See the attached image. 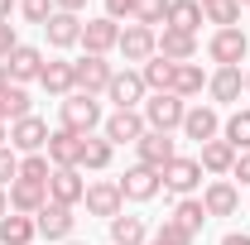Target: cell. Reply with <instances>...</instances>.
I'll return each mask as SVG.
<instances>
[{"mask_svg": "<svg viewBox=\"0 0 250 245\" xmlns=\"http://www.w3.org/2000/svg\"><path fill=\"white\" fill-rule=\"evenodd\" d=\"M58 116H62V130H72V135H92L96 125L106 121L101 116V101L96 96H87V92H72V96H62V106H58Z\"/></svg>", "mask_w": 250, "mask_h": 245, "instance_id": "1", "label": "cell"}, {"mask_svg": "<svg viewBox=\"0 0 250 245\" xmlns=\"http://www.w3.org/2000/svg\"><path fill=\"white\" fill-rule=\"evenodd\" d=\"M145 125L149 130H164V135H173V130H183V116H188V101L183 96H173V92H154V96H145Z\"/></svg>", "mask_w": 250, "mask_h": 245, "instance_id": "2", "label": "cell"}, {"mask_svg": "<svg viewBox=\"0 0 250 245\" xmlns=\"http://www.w3.org/2000/svg\"><path fill=\"white\" fill-rule=\"evenodd\" d=\"M159 178H164V192H173V197H192L197 187H202V163L197 159H168L164 168H159Z\"/></svg>", "mask_w": 250, "mask_h": 245, "instance_id": "3", "label": "cell"}, {"mask_svg": "<svg viewBox=\"0 0 250 245\" xmlns=\"http://www.w3.org/2000/svg\"><path fill=\"white\" fill-rule=\"evenodd\" d=\"M246 48H250L246 29H217L207 39V58L217 62V67H241L246 62Z\"/></svg>", "mask_w": 250, "mask_h": 245, "instance_id": "4", "label": "cell"}, {"mask_svg": "<svg viewBox=\"0 0 250 245\" xmlns=\"http://www.w3.org/2000/svg\"><path fill=\"white\" fill-rule=\"evenodd\" d=\"M116 183H121V197H125V202H149V197L164 192V178H159V168H149V163L125 168V178H116Z\"/></svg>", "mask_w": 250, "mask_h": 245, "instance_id": "5", "label": "cell"}, {"mask_svg": "<svg viewBox=\"0 0 250 245\" xmlns=\"http://www.w3.org/2000/svg\"><path fill=\"white\" fill-rule=\"evenodd\" d=\"M72 72H77V92H87V96H106L111 77H116V67H111L106 58H96V53L77 58V62H72Z\"/></svg>", "mask_w": 250, "mask_h": 245, "instance_id": "6", "label": "cell"}, {"mask_svg": "<svg viewBox=\"0 0 250 245\" xmlns=\"http://www.w3.org/2000/svg\"><path fill=\"white\" fill-rule=\"evenodd\" d=\"M48 121H39V116H24V121L10 125V149L15 154H43L48 149Z\"/></svg>", "mask_w": 250, "mask_h": 245, "instance_id": "7", "label": "cell"}, {"mask_svg": "<svg viewBox=\"0 0 250 245\" xmlns=\"http://www.w3.org/2000/svg\"><path fill=\"white\" fill-rule=\"evenodd\" d=\"M116 48H121V58H125V62H140V67H145V62L159 53V34H154V29H145V24H125Z\"/></svg>", "mask_w": 250, "mask_h": 245, "instance_id": "8", "label": "cell"}, {"mask_svg": "<svg viewBox=\"0 0 250 245\" xmlns=\"http://www.w3.org/2000/svg\"><path fill=\"white\" fill-rule=\"evenodd\" d=\"M87 216H101V221H111V216L125 212V197H121V183H111V178H101V183H87Z\"/></svg>", "mask_w": 250, "mask_h": 245, "instance_id": "9", "label": "cell"}, {"mask_svg": "<svg viewBox=\"0 0 250 245\" xmlns=\"http://www.w3.org/2000/svg\"><path fill=\"white\" fill-rule=\"evenodd\" d=\"M34 226H39V236H43V241H72L77 216H72V207H62V202H43L39 216H34Z\"/></svg>", "mask_w": 250, "mask_h": 245, "instance_id": "10", "label": "cell"}, {"mask_svg": "<svg viewBox=\"0 0 250 245\" xmlns=\"http://www.w3.org/2000/svg\"><path fill=\"white\" fill-rule=\"evenodd\" d=\"M145 77L135 72V67H125L111 77V87H106V101H116V111H135V106H145Z\"/></svg>", "mask_w": 250, "mask_h": 245, "instance_id": "11", "label": "cell"}, {"mask_svg": "<svg viewBox=\"0 0 250 245\" xmlns=\"http://www.w3.org/2000/svg\"><path fill=\"white\" fill-rule=\"evenodd\" d=\"M149 125L140 111H111L106 121H101V135L111 140V144H140V135H145Z\"/></svg>", "mask_w": 250, "mask_h": 245, "instance_id": "12", "label": "cell"}, {"mask_svg": "<svg viewBox=\"0 0 250 245\" xmlns=\"http://www.w3.org/2000/svg\"><path fill=\"white\" fill-rule=\"evenodd\" d=\"M116 43H121V24H116V20L96 15V20H87V24H82V48H87V53L106 58V53H111Z\"/></svg>", "mask_w": 250, "mask_h": 245, "instance_id": "13", "label": "cell"}, {"mask_svg": "<svg viewBox=\"0 0 250 245\" xmlns=\"http://www.w3.org/2000/svg\"><path fill=\"white\" fill-rule=\"evenodd\" d=\"M82 197H87V178H82V168H53V178H48V202L77 207Z\"/></svg>", "mask_w": 250, "mask_h": 245, "instance_id": "14", "label": "cell"}, {"mask_svg": "<svg viewBox=\"0 0 250 245\" xmlns=\"http://www.w3.org/2000/svg\"><path fill=\"white\" fill-rule=\"evenodd\" d=\"M39 72H43V53H39L34 43H20V48L5 58V77H10L15 87H24V82H39Z\"/></svg>", "mask_w": 250, "mask_h": 245, "instance_id": "15", "label": "cell"}, {"mask_svg": "<svg viewBox=\"0 0 250 245\" xmlns=\"http://www.w3.org/2000/svg\"><path fill=\"white\" fill-rule=\"evenodd\" d=\"M183 135L192 140V144H207V140H217V135H221V116H217V106H188V116H183Z\"/></svg>", "mask_w": 250, "mask_h": 245, "instance_id": "16", "label": "cell"}, {"mask_svg": "<svg viewBox=\"0 0 250 245\" xmlns=\"http://www.w3.org/2000/svg\"><path fill=\"white\" fill-rule=\"evenodd\" d=\"M202 207H207V216H236V212H241V187L231 183V178L207 183V192H202Z\"/></svg>", "mask_w": 250, "mask_h": 245, "instance_id": "17", "label": "cell"}, {"mask_svg": "<svg viewBox=\"0 0 250 245\" xmlns=\"http://www.w3.org/2000/svg\"><path fill=\"white\" fill-rule=\"evenodd\" d=\"M241 92H246V72H241V67H217V72L207 77V96H212L217 106L241 101Z\"/></svg>", "mask_w": 250, "mask_h": 245, "instance_id": "18", "label": "cell"}, {"mask_svg": "<svg viewBox=\"0 0 250 245\" xmlns=\"http://www.w3.org/2000/svg\"><path fill=\"white\" fill-rule=\"evenodd\" d=\"M135 149H140V163H149V168H164L168 159H178V144H173V135H164V130H145Z\"/></svg>", "mask_w": 250, "mask_h": 245, "instance_id": "19", "label": "cell"}, {"mask_svg": "<svg viewBox=\"0 0 250 245\" xmlns=\"http://www.w3.org/2000/svg\"><path fill=\"white\" fill-rule=\"evenodd\" d=\"M39 87L48 96H72L77 92V72H72V62L67 58H48L43 62V72H39Z\"/></svg>", "mask_w": 250, "mask_h": 245, "instance_id": "20", "label": "cell"}, {"mask_svg": "<svg viewBox=\"0 0 250 245\" xmlns=\"http://www.w3.org/2000/svg\"><path fill=\"white\" fill-rule=\"evenodd\" d=\"M43 154H48L53 168H77V159H82V135H72V130H53Z\"/></svg>", "mask_w": 250, "mask_h": 245, "instance_id": "21", "label": "cell"}, {"mask_svg": "<svg viewBox=\"0 0 250 245\" xmlns=\"http://www.w3.org/2000/svg\"><path fill=\"white\" fill-rule=\"evenodd\" d=\"M43 34H48V43H53V48H72V43H82V20H77V15H67V10H53V15H48V24H43Z\"/></svg>", "mask_w": 250, "mask_h": 245, "instance_id": "22", "label": "cell"}, {"mask_svg": "<svg viewBox=\"0 0 250 245\" xmlns=\"http://www.w3.org/2000/svg\"><path fill=\"white\" fill-rule=\"evenodd\" d=\"M43 202H48V187H43V183H24V178H15V183H10V212L39 216Z\"/></svg>", "mask_w": 250, "mask_h": 245, "instance_id": "23", "label": "cell"}, {"mask_svg": "<svg viewBox=\"0 0 250 245\" xmlns=\"http://www.w3.org/2000/svg\"><path fill=\"white\" fill-rule=\"evenodd\" d=\"M111 159H116V144H111L106 135H87V140H82V159H77V168H87V173H106Z\"/></svg>", "mask_w": 250, "mask_h": 245, "instance_id": "24", "label": "cell"}, {"mask_svg": "<svg viewBox=\"0 0 250 245\" xmlns=\"http://www.w3.org/2000/svg\"><path fill=\"white\" fill-rule=\"evenodd\" d=\"M202 5L197 0H168V20H164V29H178V34H197L202 29Z\"/></svg>", "mask_w": 250, "mask_h": 245, "instance_id": "25", "label": "cell"}, {"mask_svg": "<svg viewBox=\"0 0 250 245\" xmlns=\"http://www.w3.org/2000/svg\"><path fill=\"white\" fill-rule=\"evenodd\" d=\"M106 231H111V245H145L149 241V226H145V216H111L106 221Z\"/></svg>", "mask_w": 250, "mask_h": 245, "instance_id": "26", "label": "cell"}, {"mask_svg": "<svg viewBox=\"0 0 250 245\" xmlns=\"http://www.w3.org/2000/svg\"><path fill=\"white\" fill-rule=\"evenodd\" d=\"M159 53H164L168 62H192V58H197V34L164 29V34H159Z\"/></svg>", "mask_w": 250, "mask_h": 245, "instance_id": "27", "label": "cell"}, {"mask_svg": "<svg viewBox=\"0 0 250 245\" xmlns=\"http://www.w3.org/2000/svg\"><path fill=\"white\" fill-rule=\"evenodd\" d=\"M168 92L173 96H202L207 92V72H202V62H178V67H173V87H168Z\"/></svg>", "mask_w": 250, "mask_h": 245, "instance_id": "28", "label": "cell"}, {"mask_svg": "<svg viewBox=\"0 0 250 245\" xmlns=\"http://www.w3.org/2000/svg\"><path fill=\"white\" fill-rule=\"evenodd\" d=\"M197 163H202V173H217V178H226V173L236 168V149H231L226 140H207Z\"/></svg>", "mask_w": 250, "mask_h": 245, "instance_id": "29", "label": "cell"}, {"mask_svg": "<svg viewBox=\"0 0 250 245\" xmlns=\"http://www.w3.org/2000/svg\"><path fill=\"white\" fill-rule=\"evenodd\" d=\"M34 236H39V226H34V216H0V245H34Z\"/></svg>", "mask_w": 250, "mask_h": 245, "instance_id": "30", "label": "cell"}, {"mask_svg": "<svg viewBox=\"0 0 250 245\" xmlns=\"http://www.w3.org/2000/svg\"><path fill=\"white\" fill-rule=\"evenodd\" d=\"M24 116H34V106H29V92L24 87H15V82H5L0 87V121H24Z\"/></svg>", "mask_w": 250, "mask_h": 245, "instance_id": "31", "label": "cell"}, {"mask_svg": "<svg viewBox=\"0 0 250 245\" xmlns=\"http://www.w3.org/2000/svg\"><path fill=\"white\" fill-rule=\"evenodd\" d=\"M173 67H178V62H168L164 53H154V58L140 67V77H145V92H149V96H154V92H168V87H173Z\"/></svg>", "mask_w": 250, "mask_h": 245, "instance_id": "32", "label": "cell"}, {"mask_svg": "<svg viewBox=\"0 0 250 245\" xmlns=\"http://www.w3.org/2000/svg\"><path fill=\"white\" fill-rule=\"evenodd\" d=\"M168 221H178L188 236H202V221H207V207H202V197H183L178 207H173V216Z\"/></svg>", "mask_w": 250, "mask_h": 245, "instance_id": "33", "label": "cell"}, {"mask_svg": "<svg viewBox=\"0 0 250 245\" xmlns=\"http://www.w3.org/2000/svg\"><path fill=\"white\" fill-rule=\"evenodd\" d=\"M221 140H226L236 154H246L250 149V111H231L226 125H221Z\"/></svg>", "mask_w": 250, "mask_h": 245, "instance_id": "34", "label": "cell"}, {"mask_svg": "<svg viewBox=\"0 0 250 245\" xmlns=\"http://www.w3.org/2000/svg\"><path fill=\"white\" fill-rule=\"evenodd\" d=\"M202 15H207V24H217V29H236L241 0H212V5H202Z\"/></svg>", "mask_w": 250, "mask_h": 245, "instance_id": "35", "label": "cell"}, {"mask_svg": "<svg viewBox=\"0 0 250 245\" xmlns=\"http://www.w3.org/2000/svg\"><path fill=\"white\" fill-rule=\"evenodd\" d=\"M20 178L24 183H43L53 178V163H48V154H20Z\"/></svg>", "mask_w": 250, "mask_h": 245, "instance_id": "36", "label": "cell"}, {"mask_svg": "<svg viewBox=\"0 0 250 245\" xmlns=\"http://www.w3.org/2000/svg\"><path fill=\"white\" fill-rule=\"evenodd\" d=\"M168 20V0H135V20L130 24H145V29H154Z\"/></svg>", "mask_w": 250, "mask_h": 245, "instance_id": "37", "label": "cell"}, {"mask_svg": "<svg viewBox=\"0 0 250 245\" xmlns=\"http://www.w3.org/2000/svg\"><path fill=\"white\" fill-rule=\"evenodd\" d=\"M20 15H24L29 24H48V15H53V0H20Z\"/></svg>", "mask_w": 250, "mask_h": 245, "instance_id": "38", "label": "cell"}, {"mask_svg": "<svg viewBox=\"0 0 250 245\" xmlns=\"http://www.w3.org/2000/svg\"><path fill=\"white\" fill-rule=\"evenodd\" d=\"M159 245H192L197 241V236H188L183 226H178V221H164V226H159V236H154Z\"/></svg>", "mask_w": 250, "mask_h": 245, "instance_id": "39", "label": "cell"}, {"mask_svg": "<svg viewBox=\"0 0 250 245\" xmlns=\"http://www.w3.org/2000/svg\"><path fill=\"white\" fill-rule=\"evenodd\" d=\"M15 178H20V154L0 144V187H10Z\"/></svg>", "mask_w": 250, "mask_h": 245, "instance_id": "40", "label": "cell"}, {"mask_svg": "<svg viewBox=\"0 0 250 245\" xmlns=\"http://www.w3.org/2000/svg\"><path fill=\"white\" fill-rule=\"evenodd\" d=\"M106 20H135V0H106Z\"/></svg>", "mask_w": 250, "mask_h": 245, "instance_id": "41", "label": "cell"}, {"mask_svg": "<svg viewBox=\"0 0 250 245\" xmlns=\"http://www.w3.org/2000/svg\"><path fill=\"white\" fill-rule=\"evenodd\" d=\"M15 48H20V34H15V24L5 20V24H0V58H10Z\"/></svg>", "mask_w": 250, "mask_h": 245, "instance_id": "42", "label": "cell"}, {"mask_svg": "<svg viewBox=\"0 0 250 245\" xmlns=\"http://www.w3.org/2000/svg\"><path fill=\"white\" fill-rule=\"evenodd\" d=\"M231 178L250 183V149H246V154H236V168H231Z\"/></svg>", "mask_w": 250, "mask_h": 245, "instance_id": "43", "label": "cell"}, {"mask_svg": "<svg viewBox=\"0 0 250 245\" xmlns=\"http://www.w3.org/2000/svg\"><path fill=\"white\" fill-rule=\"evenodd\" d=\"M53 10H67V15H77V10H87V0H53Z\"/></svg>", "mask_w": 250, "mask_h": 245, "instance_id": "44", "label": "cell"}, {"mask_svg": "<svg viewBox=\"0 0 250 245\" xmlns=\"http://www.w3.org/2000/svg\"><path fill=\"white\" fill-rule=\"evenodd\" d=\"M221 245H250V236H246V231H226V236H221Z\"/></svg>", "mask_w": 250, "mask_h": 245, "instance_id": "45", "label": "cell"}, {"mask_svg": "<svg viewBox=\"0 0 250 245\" xmlns=\"http://www.w3.org/2000/svg\"><path fill=\"white\" fill-rule=\"evenodd\" d=\"M10 15H15V0H0V24H5Z\"/></svg>", "mask_w": 250, "mask_h": 245, "instance_id": "46", "label": "cell"}, {"mask_svg": "<svg viewBox=\"0 0 250 245\" xmlns=\"http://www.w3.org/2000/svg\"><path fill=\"white\" fill-rule=\"evenodd\" d=\"M0 216H10V187H0Z\"/></svg>", "mask_w": 250, "mask_h": 245, "instance_id": "47", "label": "cell"}, {"mask_svg": "<svg viewBox=\"0 0 250 245\" xmlns=\"http://www.w3.org/2000/svg\"><path fill=\"white\" fill-rule=\"evenodd\" d=\"M5 82H10V77H5V62H0V87H5Z\"/></svg>", "mask_w": 250, "mask_h": 245, "instance_id": "48", "label": "cell"}, {"mask_svg": "<svg viewBox=\"0 0 250 245\" xmlns=\"http://www.w3.org/2000/svg\"><path fill=\"white\" fill-rule=\"evenodd\" d=\"M0 144H5V121H0Z\"/></svg>", "mask_w": 250, "mask_h": 245, "instance_id": "49", "label": "cell"}, {"mask_svg": "<svg viewBox=\"0 0 250 245\" xmlns=\"http://www.w3.org/2000/svg\"><path fill=\"white\" fill-rule=\"evenodd\" d=\"M62 245H82V241H62Z\"/></svg>", "mask_w": 250, "mask_h": 245, "instance_id": "50", "label": "cell"}, {"mask_svg": "<svg viewBox=\"0 0 250 245\" xmlns=\"http://www.w3.org/2000/svg\"><path fill=\"white\" fill-rule=\"evenodd\" d=\"M246 92H250V72H246Z\"/></svg>", "mask_w": 250, "mask_h": 245, "instance_id": "51", "label": "cell"}, {"mask_svg": "<svg viewBox=\"0 0 250 245\" xmlns=\"http://www.w3.org/2000/svg\"><path fill=\"white\" fill-rule=\"evenodd\" d=\"M197 5H212V0H197Z\"/></svg>", "mask_w": 250, "mask_h": 245, "instance_id": "52", "label": "cell"}, {"mask_svg": "<svg viewBox=\"0 0 250 245\" xmlns=\"http://www.w3.org/2000/svg\"><path fill=\"white\" fill-rule=\"evenodd\" d=\"M145 245H159V241H145Z\"/></svg>", "mask_w": 250, "mask_h": 245, "instance_id": "53", "label": "cell"}, {"mask_svg": "<svg viewBox=\"0 0 250 245\" xmlns=\"http://www.w3.org/2000/svg\"><path fill=\"white\" fill-rule=\"evenodd\" d=\"M241 5H250V0H241Z\"/></svg>", "mask_w": 250, "mask_h": 245, "instance_id": "54", "label": "cell"}]
</instances>
